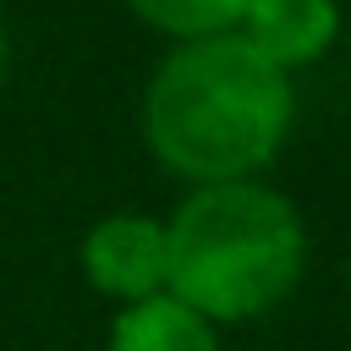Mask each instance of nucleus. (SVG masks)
I'll return each mask as SVG.
<instances>
[{"instance_id": "1", "label": "nucleus", "mask_w": 351, "mask_h": 351, "mask_svg": "<svg viewBox=\"0 0 351 351\" xmlns=\"http://www.w3.org/2000/svg\"><path fill=\"white\" fill-rule=\"evenodd\" d=\"M291 77L241 33L192 38L165 55L143 99V132L159 165L197 186L247 181L291 132Z\"/></svg>"}, {"instance_id": "2", "label": "nucleus", "mask_w": 351, "mask_h": 351, "mask_svg": "<svg viewBox=\"0 0 351 351\" xmlns=\"http://www.w3.org/2000/svg\"><path fill=\"white\" fill-rule=\"evenodd\" d=\"M170 274L165 291L208 324H241L269 313L302 274V219L291 197L263 181L197 186L165 225Z\"/></svg>"}, {"instance_id": "3", "label": "nucleus", "mask_w": 351, "mask_h": 351, "mask_svg": "<svg viewBox=\"0 0 351 351\" xmlns=\"http://www.w3.org/2000/svg\"><path fill=\"white\" fill-rule=\"evenodd\" d=\"M82 274L93 280V291L132 302H148L165 291L170 274V247H165V225L148 214H110L88 230L82 241Z\"/></svg>"}, {"instance_id": "4", "label": "nucleus", "mask_w": 351, "mask_h": 351, "mask_svg": "<svg viewBox=\"0 0 351 351\" xmlns=\"http://www.w3.org/2000/svg\"><path fill=\"white\" fill-rule=\"evenodd\" d=\"M335 33H340L335 0H247L241 11V38L280 71L318 60L335 44Z\"/></svg>"}, {"instance_id": "5", "label": "nucleus", "mask_w": 351, "mask_h": 351, "mask_svg": "<svg viewBox=\"0 0 351 351\" xmlns=\"http://www.w3.org/2000/svg\"><path fill=\"white\" fill-rule=\"evenodd\" d=\"M110 351H219V346H214L208 318H197L170 291H159L148 302L121 307V318L110 329Z\"/></svg>"}, {"instance_id": "6", "label": "nucleus", "mask_w": 351, "mask_h": 351, "mask_svg": "<svg viewBox=\"0 0 351 351\" xmlns=\"http://www.w3.org/2000/svg\"><path fill=\"white\" fill-rule=\"evenodd\" d=\"M148 27L159 33H176V38H219V33H236L247 0H126Z\"/></svg>"}, {"instance_id": "7", "label": "nucleus", "mask_w": 351, "mask_h": 351, "mask_svg": "<svg viewBox=\"0 0 351 351\" xmlns=\"http://www.w3.org/2000/svg\"><path fill=\"white\" fill-rule=\"evenodd\" d=\"M0 82H5V22H0Z\"/></svg>"}]
</instances>
